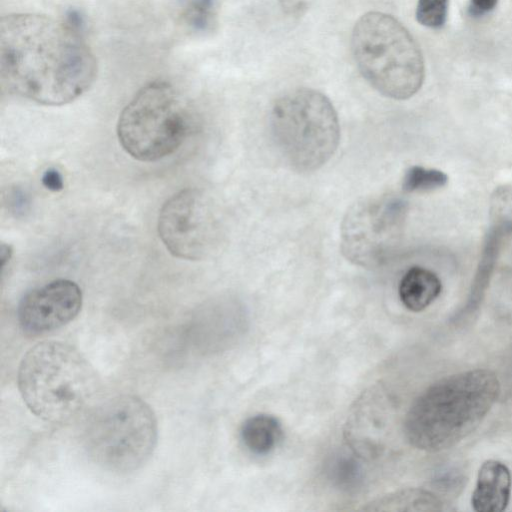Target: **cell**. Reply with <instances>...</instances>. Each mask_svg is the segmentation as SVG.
<instances>
[{
	"mask_svg": "<svg viewBox=\"0 0 512 512\" xmlns=\"http://www.w3.org/2000/svg\"><path fill=\"white\" fill-rule=\"evenodd\" d=\"M442 500L420 488H408L378 498L363 508L365 511H440Z\"/></svg>",
	"mask_w": 512,
	"mask_h": 512,
	"instance_id": "2e32d148",
	"label": "cell"
},
{
	"mask_svg": "<svg viewBox=\"0 0 512 512\" xmlns=\"http://www.w3.org/2000/svg\"><path fill=\"white\" fill-rule=\"evenodd\" d=\"M157 420L139 397L121 395L97 406L87 417L83 445L102 468L128 473L142 467L156 447Z\"/></svg>",
	"mask_w": 512,
	"mask_h": 512,
	"instance_id": "8992f818",
	"label": "cell"
},
{
	"mask_svg": "<svg viewBox=\"0 0 512 512\" xmlns=\"http://www.w3.org/2000/svg\"><path fill=\"white\" fill-rule=\"evenodd\" d=\"M447 11L448 0H418L415 14L421 25L437 29L444 25Z\"/></svg>",
	"mask_w": 512,
	"mask_h": 512,
	"instance_id": "ac0fdd59",
	"label": "cell"
},
{
	"mask_svg": "<svg viewBox=\"0 0 512 512\" xmlns=\"http://www.w3.org/2000/svg\"><path fill=\"white\" fill-rule=\"evenodd\" d=\"M157 229L170 254L192 261L204 258L212 250L218 228L206 195L198 189L186 188L163 204Z\"/></svg>",
	"mask_w": 512,
	"mask_h": 512,
	"instance_id": "9c48e42d",
	"label": "cell"
},
{
	"mask_svg": "<svg viewBox=\"0 0 512 512\" xmlns=\"http://www.w3.org/2000/svg\"><path fill=\"white\" fill-rule=\"evenodd\" d=\"M17 381L31 412L51 423H64L81 413L99 386L90 362L59 341H43L29 349L20 362Z\"/></svg>",
	"mask_w": 512,
	"mask_h": 512,
	"instance_id": "3957f363",
	"label": "cell"
},
{
	"mask_svg": "<svg viewBox=\"0 0 512 512\" xmlns=\"http://www.w3.org/2000/svg\"><path fill=\"white\" fill-rule=\"evenodd\" d=\"M11 255H12L11 247L9 245L2 243L1 247H0V260H1L2 268L5 266L6 262L9 261V259L11 258Z\"/></svg>",
	"mask_w": 512,
	"mask_h": 512,
	"instance_id": "cb8c5ba5",
	"label": "cell"
},
{
	"mask_svg": "<svg viewBox=\"0 0 512 512\" xmlns=\"http://www.w3.org/2000/svg\"><path fill=\"white\" fill-rule=\"evenodd\" d=\"M283 435V427L278 418L264 413L247 418L240 429L244 446L250 453L258 456L274 451L282 442Z\"/></svg>",
	"mask_w": 512,
	"mask_h": 512,
	"instance_id": "5bb4252c",
	"label": "cell"
},
{
	"mask_svg": "<svg viewBox=\"0 0 512 512\" xmlns=\"http://www.w3.org/2000/svg\"><path fill=\"white\" fill-rule=\"evenodd\" d=\"M442 284L432 271L415 266L402 277L399 284V297L410 311L420 312L430 306L440 295Z\"/></svg>",
	"mask_w": 512,
	"mask_h": 512,
	"instance_id": "4fadbf2b",
	"label": "cell"
},
{
	"mask_svg": "<svg viewBox=\"0 0 512 512\" xmlns=\"http://www.w3.org/2000/svg\"><path fill=\"white\" fill-rule=\"evenodd\" d=\"M406 204L394 196L366 198L354 204L341 225V251L350 262L367 268L384 263L398 237Z\"/></svg>",
	"mask_w": 512,
	"mask_h": 512,
	"instance_id": "ba28073f",
	"label": "cell"
},
{
	"mask_svg": "<svg viewBox=\"0 0 512 512\" xmlns=\"http://www.w3.org/2000/svg\"><path fill=\"white\" fill-rule=\"evenodd\" d=\"M269 127L277 152L298 172L323 166L339 144V121L332 103L310 88L293 89L280 96L271 108Z\"/></svg>",
	"mask_w": 512,
	"mask_h": 512,
	"instance_id": "5b68a950",
	"label": "cell"
},
{
	"mask_svg": "<svg viewBox=\"0 0 512 512\" xmlns=\"http://www.w3.org/2000/svg\"><path fill=\"white\" fill-rule=\"evenodd\" d=\"M447 181V175L440 170L412 166L404 174L402 188L406 192H426L445 186Z\"/></svg>",
	"mask_w": 512,
	"mask_h": 512,
	"instance_id": "e0dca14e",
	"label": "cell"
},
{
	"mask_svg": "<svg viewBox=\"0 0 512 512\" xmlns=\"http://www.w3.org/2000/svg\"><path fill=\"white\" fill-rule=\"evenodd\" d=\"M500 382L487 369L445 377L413 402L404 421L408 442L426 452L453 447L471 434L498 399Z\"/></svg>",
	"mask_w": 512,
	"mask_h": 512,
	"instance_id": "7a4b0ae2",
	"label": "cell"
},
{
	"mask_svg": "<svg viewBox=\"0 0 512 512\" xmlns=\"http://www.w3.org/2000/svg\"><path fill=\"white\" fill-rule=\"evenodd\" d=\"M190 128V111L181 93L166 81L137 91L120 113L117 136L134 159L154 162L174 153Z\"/></svg>",
	"mask_w": 512,
	"mask_h": 512,
	"instance_id": "52a82bcc",
	"label": "cell"
},
{
	"mask_svg": "<svg viewBox=\"0 0 512 512\" xmlns=\"http://www.w3.org/2000/svg\"><path fill=\"white\" fill-rule=\"evenodd\" d=\"M383 385L367 389L355 401L345 424L344 435L360 458L372 459L384 450L389 424V403Z\"/></svg>",
	"mask_w": 512,
	"mask_h": 512,
	"instance_id": "8fae6325",
	"label": "cell"
},
{
	"mask_svg": "<svg viewBox=\"0 0 512 512\" xmlns=\"http://www.w3.org/2000/svg\"><path fill=\"white\" fill-rule=\"evenodd\" d=\"M82 307V291L73 281L57 279L28 291L18 305V321L29 335L54 331L71 322Z\"/></svg>",
	"mask_w": 512,
	"mask_h": 512,
	"instance_id": "30bf717a",
	"label": "cell"
},
{
	"mask_svg": "<svg viewBox=\"0 0 512 512\" xmlns=\"http://www.w3.org/2000/svg\"><path fill=\"white\" fill-rule=\"evenodd\" d=\"M498 0H470L469 13L472 16H483L495 9Z\"/></svg>",
	"mask_w": 512,
	"mask_h": 512,
	"instance_id": "7402d4cb",
	"label": "cell"
},
{
	"mask_svg": "<svg viewBox=\"0 0 512 512\" xmlns=\"http://www.w3.org/2000/svg\"><path fill=\"white\" fill-rule=\"evenodd\" d=\"M11 205L15 212L23 213L28 207V198L20 189L14 190L12 193Z\"/></svg>",
	"mask_w": 512,
	"mask_h": 512,
	"instance_id": "603a6c76",
	"label": "cell"
},
{
	"mask_svg": "<svg viewBox=\"0 0 512 512\" xmlns=\"http://www.w3.org/2000/svg\"><path fill=\"white\" fill-rule=\"evenodd\" d=\"M97 75L83 35L63 20L13 13L0 21V78L12 94L45 106L82 96Z\"/></svg>",
	"mask_w": 512,
	"mask_h": 512,
	"instance_id": "6da1fadb",
	"label": "cell"
},
{
	"mask_svg": "<svg viewBox=\"0 0 512 512\" xmlns=\"http://www.w3.org/2000/svg\"><path fill=\"white\" fill-rule=\"evenodd\" d=\"M351 50L363 78L382 95L405 100L421 88V50L392 15L378 11L362 15L352 30Z\"/></svg>",
	"mask_w": 512,
	"mask_h": 512,
	"instance_id": "277c9868",
	"label": "cell"
},
{
	"mask_svg": "<svg viewBox=\"0 0 512 512\" xmlns=\"http://www.w3.org/2000/svg\"><path fill=\"white\" fill-rule=\"evenodd\" d=\"M512 475L509 468L498 460L485 461L477 475L471 497L473 510L477 512H501L509 504Z\"/></svg>",
	"mask_w": 512,
	"mask_h": 512,
	"instance_id": "7c38bea8",
	"label": "cell"
},
{
	"mask_svg": "<svg viewBox=\"0 0 512 512\" xmlns=\"http://www.w3.org/2000/svg\"><path fill=\"white\" fill-rule=\"evenodd\" d=\"M43 186L52 192L61 191L64 188V180L61 173L55 168H48L42 175Z\"/></svg>",
	"mask_w": 512,
	"mask_h": 512,
	"instance_id": "44dd1931",
	"label": "cell"
},
{
	"mask_svg": "<svg viewBox=\"0 0 512 512\" xmlns=\"http://www.w3.org/2000/svg\"><path fill=\"white\" fill-rule=\"evenodd\" d=\"M63 21L73 30L83 35L86 28V18L81 10L74 7L67 9Z\"/></svg>",
	"mask_w": 512,
	"mask_h": 512,
	"instance_id": "ffe728a7",
	"label": "cell"
},
{
	"mask_svg": "<svg viewBox=\"0 0 512 512\" xmlns=\"http://www.w3.org/2000/svg\"><path fill=\"white\" fill-rule=\"evenodd\" d=\"M330 472L332 479L345 488L355 486L361 480V467L352 457L342 456L336 459Z\"/></svg>",
	"mask_w": 512,
	"mask_h": 512,
	"instance_id": "d6986e66",
	"label": "cell"
},
{
	"mask_svg": "<svg viewBox=\"0 0 512 512\" xmlns=\"http://www.w3.org/2000/svg\"><path fill=\"white\" fill-rule=\"evenodd\" d=\"M219 11V0H176L177 20L193 36L205 37L214 33Z\"/></svg>",
	"mask_w": 512,
	"mask_h": 512,
	"instance_id": "9a60e30c",
	"label": "cell"
}]
</instances>
